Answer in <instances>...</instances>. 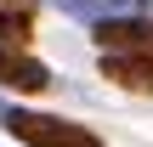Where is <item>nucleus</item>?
Returning <instances> with one entry per match:
<instances>
[{"label": "nucleus", "instance_id": "nucleus-1", "mask_svg": "<svg viewBox=\"0 0 153 147\" xmlns=\"http://www.w3.org/2000/svg\"><path fill=\"white\" fill-rule=\"evenodd\" d=\"M91 40H97V57H102V79H114L119 91H153V23L136 11H114V17H97L91 23Z\"/></svg>", "mask_w": 153, "mask_h": 147}, {"label": "nucleus", "instance_id": "nucleus-2", "mask_svg": "<svg viewBox=\"0 0 153 147\" xmlns=\"http://www.w3.org/2000/svg\"><path fill=\"white\" fill-rule=\"evenodd\" d=\"M0 125L28 147H102L85 125H68V119H51V113H28V108H6Z\"/></svg>", "mask_w": 153, "mask_h": 147}, {"label": "nucleus", "instance_id": "nucleus-3", "mask_svg": "<svg viewBox=\"0 0 153 147\" xmlns=\"http://www.w3.org/2000/svg\"><path fill=\"white\" fill-rule=\"evenodd\" d=\"M0 85L23 91V96H40V91H51V68L40 57H28V51H17V45L0 40Z\"/></svg>", "mask_w": 153, "mask_h": 147}, {"label": "nucleus", "instance_id": "nucleus-4", "mask_svg": "<svg viewBox=\"0 0 153 147\" xmlns=\"http://www.w3.org/2000/svg\"><path fill=\"white\" fill-rule=\"evenodd\" d=\"M34 34V0H0V40L23 45Z\"/></svg>", "mask_w": 153, "mask_h": 147}, {"label": "nucleus", "instance_id": "nucleus-5", "mask_svg": "<svg viewBox=\"0 0 153 147\" xmlns=\"http://www.w3.org/2000/svg\"><path fill=\"white\" fill-rule=\"evenodd\" d=\"M57 6L68 17H91L97 23V17H114V11H148L153 0H57Z\"/></svg>", "mask_w": 153, "mask_h": 147}]
</instances>
